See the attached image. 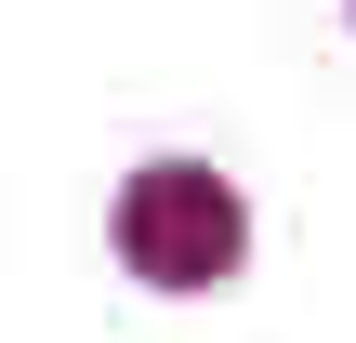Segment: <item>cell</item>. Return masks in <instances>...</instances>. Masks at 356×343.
<instances>
[{"label":"cell","instance_id":"cell-1","mask_svg":"<svg viewBox=\"0 0 356 343\" xmlns=\"http://www.w3.org/2000/svg\"><path fill=\"white\" fill-rule=\"evenodd\" d=\"M119 238H132V264H145L159 291H211V278L238 264V198H225L198 159H159V172H132Z\"/></svg>","mask_w":356,"mask_h":343}]
</instances>
